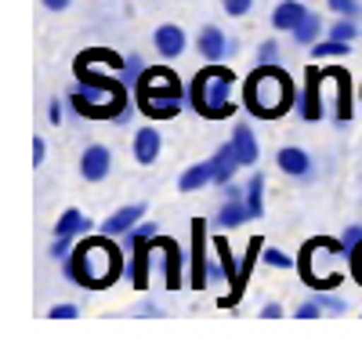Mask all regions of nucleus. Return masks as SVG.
Returning a JSON list of instances; mask_svg holds the SVG:
<instances>
[{
  "label": "nucleus",
  "mask_w": 362,
  "mask_h": 348,
  "mask_svg": "<svg viewBox=\"0 0 362 348\" xmlns=\"http://www.w3.org/2000/svg\"><path fill=\"white\" fill-rule=\"evenodd\" d=\"M116 236H90V240H80L76 250L66 257V276L83 286V290H105L109 283H116L119 276L127 272L124 265V250L112 243Z\"/></svg>",
  "instance_id": "1"
},
{
  "label": "nucleus",
  "mask_w": 362,
  "mask_h": 348,
  "mask_svg": "<svg viewBox=\"0 0 362 348\" xmlns=\"http://www.w3.org/2000/svg\"><path fill=\"white\" fill-rule=\"evenodd\" d=\"M243 105L247 112L261 116V120H279L283 112H290L297 105V87L290 80L286 69L272 66H257L247 80H243Z\"/></svg>",
  "instance_id": "2"
},
{
  "label": "nucleus",
  "mask_w": 362,
  "mask_h": 348,
  "mask_svg": "<svg viewBox=\"0 0 362 348\" xmlns=\"http://www.w3.org/2000/svg\"><path fill=\"white\" fill-rule=\"evenodd\" d=\"M80 83L76 91L69 95L73 109L87 120H116V116L131 112L127 109V83L124 80H112V76H98L90 69H76Z\"/></svg>",
  "instance_id": "3"
},
{
  "label": "nucleus",
  "mask_w": 362,
  "mask_h": 348,
  "mask_svg": "<svg viewBox=\"0 0 362 348\" xmlns=\"http://www.w3.org/2000/svg\"><path fill=\"white\" fill-rule=\"evenodd\" d=\"M235 73L228 66H218V62H206V69H199L192 76V87H189V102L199 116L206 120H228L232 112H239L232 105V91H235Z\"/></svg>",
  "instance_id": "4"
},
{
  "label": "nucleus",
  "mask_w": 362,
  "mask_h": 348,
  "mask_svg": "<svg viewBox=\"0 0 362 348\" xmlns=\"http://www.w3.org/2000/svg\"><path fill=\"white\" fill-rule=\"evenodd\" d=\"M134 91H156V95H177V98H189L185 83L170 66H145L141 76L134 80Z\"/></svg>",
  "instance_id": "5"
},
{
  "label": "nucleus",
  "mask_w": 362,
  "mask_h": 348,
  "mask_svg": "<svg viewBox=\"0 0 362 348\" xmlns=\"http://www.w3.org/2000/svg\"><path fill=\"white\" fill-rule=\"evenodd\" d=\"M124 243L131 247V265H127V276H131V283L138 286V290H145L148 286V265H153V236H124Z\"/></svg>",
  "instance_id": "6"
},
{
  "label": "nucleus",
  "mask_w": 362,
  "mask_h": 348,
  "mask_svg": "<svg viewBox=\"0 0 362 348\" xmlns=\"http://www.w3.org/2000/svg\"><path fill=\"white\" fill-rule=\"evenodd\" d=\"M210 283V257H206V218L192 221V272H189V286L203 290Z\"/></svg>",
  "instance_id": "7"
},
{
  "label": "nucleus",
  "mask_w": 362,
  "mask_h": 348,
  "mask_svg": "<svg viewBox=\"0 0 362 348\" xmlns=\"http://www.w3.org/2000/svg\"><path fill=\"white\" fill-rule=\"evenodd\" d=\"M326 76H322V69L319 66H308V73H305V87H300V95H297V112H300V120H308V124H315V120H322V98H319V91H322V83Z\"/></svg>",
  "instance_id": "8"
},
{
  "label": "nucleus",
  "mask_w": 362,
  "mask_h": 348,
  "mask_svg": "<svg viewBox=\"0 0 362 348\" xmlns=\"http://www.w3.org/2000/svg\"><path fill=\"white\" fill-rule=\"evenodd\" d=\"M138 95V109L148 116V120H174L185 105V98L177 95H156V91H134Z\"/></svg>",
  "instance_id": "9"
},
{
  "label": "nucleus",
  "mask_w": 362,
  "mask_h": 348,
  "mask_svg": "<svg viewBox=\"0 0 362 348\" xmlns=\"http://www.w3.org/2000/svg\"><path fill=\"white\" fill-rule=\"evenodd\" d=\"M214 250H218V257H221V265H225V276H228V294L218 301L221 308H235L239 301H243V294H247V290L243 286H239V265H235V257H232V247H228V240L225 236H214Z\"/></svg>",
  "instance_id": "10"
},
{
  "label": "nucleus",
  "mask_w": 362,
  "mask_h": 348,
  "mask_svg": "<svg viewBox=\"0 0 362 348\" xmlns=\"http://www.w3.org/2000/svg\"><path fill=\"white\" fill-rule=\"evenodd\" d=\"M112 170V153L105 149V145H87V149L80 153V174L83 182H105Z\"/></svg>",
  "instance_id": "11"
},
{
  "label": "nucleus",
  "mask_w": 362,
  "mask_h": 348,
  "mask_svg": "<svg viewBox=\"0 0 362 348\" xmlns=\"http://www.w3.org/2000/svg\"><path fill=\"white\" fill-rule=\"evenodd\" d=\"M232 44L225 40V33H221V25H203L199 29V37H196V51H199V58L203 62H221L225 58V51H228Z\"/></svg>",
  "instance_id": "12"
},
{
  "label": "nucleus",
  "mask_w": 362,
  "mask_h": 348,
  "mask_svg": "<svg viewBox=\"0 0 362 348\" xmlns=\"http://www.w3.org/2000/svg\"><path fill=\"white\" fill-rule=\"evenodd\" d=\"M153 44H156V51H160L163 58H177V54H185V47H189V37H185V29H181V25H174V22H163V25H156Z\"/></svg>",
  "instance_id": "13"
},
{
  "label": "nucleus",
  "mask_w": 362,
  "mask_h": 348,
  "mask_svg": "<svg viewBox=\"0 0 362 348\" xmlns=\"http://www.w3.org/2000/svg\"><path fill=\"white\" fill-rule=\"evenodd\" d=\"M141 218H145V203H127V207H119L116 214H109L102 221V232L105 236H127Z\"/></svg>",
  "instance_id": "14"
},
{
  "label": "nucleus",
  "mask_w": 362,
  "mask_h": 348,
  "mask_svg": "<svg viewBox=\"0 0 362 348\" xmlns=\"http://www.w3.org/2000/svg\"><path fill=\"white\" fill-rule=\"evenodd\" d=\"M254 214H250V203H247V196H225V203L218 207V214H214V225H221V228H239V225H247Z\"/></svg>",
  "instance_id": "15"
},
{
  "label": "nucleus",
  "mask_w": 362,
  "mask_h": 348,
  "mask_svg": "<svg viewBox=\"0 0 362 348\" xmlns=\"http://www.w3.org/2000/svg\"><path fill=\"white\" fill-rule=\"evenodd\" d=\"M322 76L337 80V124H348L351 120V73L341 66H326Z\"/></svg>",
  "instance_id": "16"
},
{
  "label": "nucleus",
  "mask_w": 362,
  "mask_h": 348,
  "mask_svg": "<svg viewBox=\"0 0 362 348\" xmlns=\"http://www.w3.org/2000/svg\"><path fill=\"white\" fill-rule=\"evenodd\" d=\"M308 8L300 4V0H279L276 8H272V29H279V33H293V29L305 22Z\"/></svg>",
  "instance_id": "17"
},
{
  "label": "nucleus",
  "mask_w": 362,
  "mask_h": 348,
  "mask_svg": "<svg viewBox=\"0 0 362 348\" xmlns=\"http://www.w3.org/2000/svg\"><path fill=\"white\" fill-rule=\"evenodd\" d=\"M153 247L163 250V279H167V290H177L181 286V247L167 236H153Z\"/></svg>",
  "instance_id": "18"
},
{
  "label": "nucleus",
  "mask_w": 362,
  "mask_h": 348,
  "mask_svg": "<svg viewBox=\"0 0 362 348\" xmlns=\"http://www.w3.org/2000/svg\"><path fill=\"white\" fill-rule=\"evenodd\" d=\"M232 149H235V156H239V163H243V167H254L257 163L261 149H257V138H254V127L250 124L239 120L232 127Z\"/></svg>",
  "instance_id": "19"
},
{
  "label": "nucleus",
  "mask_w": 362,
  "mask_h": 348,
  "mask_svg": "<svg viewBox=\"0 0 362 348\" xmlns=\"http://www.w3.org/2000/svg\"><path fill=\"white\" fill-rule=\"evenodd\" d=\"M160 149H163V138H160L156 127H141V131L134 134V160H138L141 167H153V163L160 160Z\"/></svg>",
  "instance_id": "20"
},
{
  "label": "nucleus",
  "mask_w": 362,
  "mask_h": 348,
  "mask_svg": "<svg viewBox=\"0 0 362 348\" xmlns=\"http://www.w3.org/2000/svg\"><path fill=\"white\" fill-rule=\"evenodd\" d=\"M276 163L283 174H290V178H305V174L312 170V156L305 149H297V145H283V149L276 153Z\"/></svg>",
  "instance_id": "21"
},
{
  "label": "nucleus",
  "mask_w": 362,
  "mask_h": 348,
  "mask_svg": "<svg viewBox=\"0 0 362 348\" xmlns=\"http://www.w3.org/2000/svg\"><path fill=\"white\" fill-rule=\"evenodd\" d=\"M203 185H214V163L203 160V163H192L177 174V189L181 192H199Z\"/></svg>",
  "instance_id": "22"
},
{
  "label": "nucleus",
  "mask_w": 362,
  "mask_h": 348,
  "mask_svg": "<svg viewBox=\"0 0 362 348\" xmlns=\"http://www.w3.org/2000/svg\"><path fill=\"white\" fill-rule=\"evenodd\" d=\"M210 163H214V185H221V189L235 178V170L243 167V163H239V156H235V149H232V141L221 145V149L210 156Z\"/></svg>",
  "instance_id": "23"
},
{
  "label": "nucleus",
  "mask_w": 362,
  "mask_h": 348,
  "mask_svg": "<svg viewBox=\"0 0 362 348\" xmlns=\"http://www.w3.org/2000/svg\"><path fill=\"white\" fill-rule=\"evenodd\" d=\"M87 228H95V221H90V218H83L76 207H66V214L54 221V236L73 240V236H80V232H87Z\"/></svg>",
  "instance_id": "24"
},
{
  "label": "nucleus",
  "mask_w": 362,
  "mask_h": 348,
  "mask_svg": "<svg viewBox=\"0 0 362 348\" xmlns=\"http://www.w3.org/2000/svg\"><path fill=\"white\" fill-rule=\"evenodd\" d=\"M319 33H322V18H319L315 11H308V15H305V22H300V25L293 29V44L312 47V44H319Z\"/></svg>",
  "instance_id": "25"
},
{
  "label": "nucleus",
  "mask_w": 362,
  "mask_h": 348,
  "mask_svg": "<svg viewBox=\"0 0 362 348\" xmlns=\"http://www.w3.org/2000/svg\"><path fill=\"white\" fill-rule=\"evenodd\" d=\"M358 33H362V29H358V25H355V18H348V15H337V22H329V25H326V37L344 40V44H355V40H358Z\"/></svg>",
  "instance_id": "26"
},
{
  "label": "nucleus",
  "mask_w": 362,
  "mask_h": 348,
  "mask_svg": "<svg viewBox=\"0 0 362 348\" xmlns=\"http://www.w3.org/2000/svg\"><path fill=\"white\" fill-rule=\"evenodd\" d=\"M247 203L254 218H264V174H254L247 182Z\"/></svg>",
  "instance_id": "27"
},
{
  "label": "nucleus",
  "mask_w": 362,
  "mask_h": 348,
  "mask_svg": "<svg viewBox=\"0 0 362 348\" xmlns=\"http://www.w3.org/2000/svg\"><path fill=\"white\" fill-rule=\"evenodd\" d=\"M348 51H351V44L334 40V37H326V40L312 44V54H315V58H337V54H348Z\"/></svg>",
  "instance_id": "28"
},
{
  "label": "nucleus",
  "mask_w": 362,
  "mask_h": 348,
  "mask_svg": "<svg viewBox=\"0 0 362 348\" xmlns=\"http://www.w3.org/2000/svg\"><path fill=\"white\" fill-rule=\"evenodd\" d=\"M261 261H264V265H272V269H297V261H293L286 250L268 247V243H264V250H261Z\"/></svg>",
  "instance_id": "29"
},
{
  "label": "nucleus",
  "mask_w": 362,
  "mask_h": 348,
  "mask_svg": "<svg viewBox=\"0 0 362 348\" xmlns=\"http://www.w3.org/2000/svg\"><path fill=\"white\" fill-rule=\"evenodd\" d=\"M326 8L334 15H348V18H358V11H362L358 0H326Z\"/></svg>",
  "instance_id": "30"
},
{
  "label": "nucleus",
  "mask_w": 362,
  "mask_h": 348,
  "mask_svg": "<svg viewBox=\"0 0 362 348\" xmlns=\"http://www.w3.org/2000/svg\"><path fill=\"white\" fill-rule=\"evenodd\" d=\"M254 58H257V66H272V62L279 58V44H276V40H261Z\"/></svg>",
  "instance_id": "31"
},
{
  "label": "nucleus",
  "mask_w": 362,
  "mask_h": 348,
  "mask_svg": "<svg viewBox=\"0 0 362 348\" xmlns=\"http://www.w3.org/2000/svg\"><path fill=\"white\" fill-rule=\"evenodd\" d=\"M141 69H145V62H141V58H138V54H127V62H124V69H119V73H124V76H119V80H124V83H134V80L141 76Z\"/></svg>",
  "instance_id": "32"
},
{
  "label": "nucleus",
  "mask_w": 362,
  "mask_h": 348,
  "mask_svg": "<svg viewBox=\"0 0 362 348\" xmlns=\"http://www.w3.org/2000/svg\"><path fill=\"white\" fill-rule=\"evenodd\" d=\"M221 8H225L228 18H243V15H250L254 0H221Z\"/></svg>",
  "instance_id": "33"
},
{
  "label": "nucleus",
  "mask_w": 362,
  "mask_h": 348,
  "mask_svg": "<svg viewBox=\"0 0 362 348\" xmlns=\"http://www.w3.org/2000/svg\"><path fill=\"white\" fill-rule=\"evenodd\" d=\"M319 305H322L329 315H344V312H348V301L337 298V294H319Z\"/></svg>",
  "instance_id": "34"
},
{
  "label": "nucleus",
  "mask_w": 362,
  "mask_h": 348,
  "mask_svg": "<svg viewBox=\"0 0 362 348\" xmlns=\"http://www.w3.org/2000/svg\"><path fill=\"white\" fill-rule=\"evenodd\" d=\"M322 312H326V308H322V305H319V298H312V301H300V305H297V312H293V315H297V319H319V315H322Z\"/></svg>",
  "instance_id": "35"
},
{
  "label": "nucleus",
  "mask_w": 362,
  "mask_h": 348,
  "mask_svg": "<svg viewBox=\"0 0 362 348\" xmlns=\"http://www.w3.org/2000/svg\"><path fill=\"white\" fill-rule=\"evenodd\" d=\"M76 247H73V240H62V236H54V243H51V257L54 261H62V257H69Z\"/></svg>",
  "instance_id": "36"
},
{
  "label": "nucleus",
  "mask_w": 362,
  "mask_h": 348,
  "mask_svg": "<svg viewBox=\"0 0 362 348\" xmlns=\"http://www.w3.org/2000/svg\"><path fill=\"white\" fill-rule=\"evenodd\" d=\"M341 240H344V250L351 254V250H355V247L362 243V225H348V228H344V236H341Z\"/></svg>",
  "instance_id": "37"
},
{
  "label": "nucleus",
  "mask_w": 362,
  "mask_h": 348,
  "mask_svg": "<svg viewBox=\"0 0 362 348\" xmlns=\"http://www.w3.org/2000/svg\"><path fill=\"white\" fill-rule=\"evenodd\" d=\"M51 319H76L80 315V308L73 305V301H66V305H51V312H47Z\"/></svg>",
  "instance_id": "38"
},
{
  "label": "nucleus",
  "mask_w": 362,
  "mask_h": 348,
  "mask_svg": "<svg viewBox=\"0 0 362 348\" xmlns=\"http://www.w3.org/2000/svg\"><path fill=\"white\" fill-rule=\"evenodd\" d=\"M348 265H351V276L358 279V286H362V243L348 254Z\"/></svg>",
  "instance_id": "39"
},
{
  "label": "nucleus",
  "mask_w": 362,
  "mask_h": 348,
  "mask_svg": "<svg viewBox=\"0 0 362 348\" xmlns=\"http://www.w3.org/2000/svg\"><path fill=\"white\" fill-rule=\"evenodd\" d=\"M44 160H47V141L44 138H33V163L40 167Z\"/></svg>",
  "instance_id": "40"
},
{
  "label": "nucleus",
  "mask_w": 362,
  "mask_h": 348,
  "mask_svg": "<svg viewBox=\"0 0 362 348\" xmlns=\"http://www.w3.org/2000/svg\"><path fill=\"white\" fill-rule=\"evenodd\" d=\"M221 279H228V276H225V265H221V257H218V261H210V286L221 283Z\"/></svg>",
  "instance_id": "41"
},
{
  "label": "nucleus",
  "mask_w": 362,
  "mask_h": 348,
  "mask_svg": "<svg viewBox=\"0 0 362 348\" xmlns=\"http://www.w3.org/2000/svg\"><path fill=\"white\" fill-rule=\"evenodd\" d=\"M261 315H264V319H279V315H283V305H279V301H264V305H261Z\"/></svg>",
  "instance_id": "42"
},
{
  "label": "nucleus",
  "mask_w": 362,
  "mask_h": 348,
  "mask_svg": "<svg viewBox=\"0 0 362 348\" xmlns=\"http://www.w3.org/2000/svg\"><path fill=\"white\" fill-rule=\"evenodd\" d=\"M40 4H44L47 11H66V8L73 4V0H40Z\"/></svg>",
  "instance_id": "43"
},
{
  "label": "nucleus",
  "mask_w": 362,
  "mask_h": 348,
  "mask_svg": "<svg viewBox=\"0 0 362 348\" xmlns=\"http://www.w3.org/2000/svg\"><path fill=\"white\" fill-rule=\"evenodd\" d=\"M51 124H62V102H51Z\"/></svg>",
  "instance_id": "44"
},
{
  "label": "nucleus",
  "mask_w": 362,
  "mask_h": 348,
  "mask_svg": "<svg viewBox=\"0 0 362 348\" xmlns=\"http://www.w3.org/2000/svg\"><path fill=\"white\" fill-rule=\"evenodd\" d=\"M358 98H362V87H358Z\"/></svg>",
  "instance_id": "45"
}]
</instances>
